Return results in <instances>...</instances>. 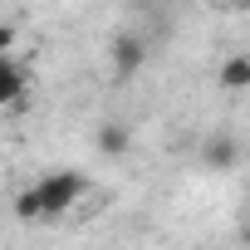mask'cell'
<instances>
[{
  "instance_id": "obj_1",
  "label": "cell",
  "mask_w": 250,
  "mask_h": 250,
  "mask_svg": "<svg viewBox=\"0 0 250 250\" xmlns=\"http://www.w3.org/2000/svg\"><path fill=\"white\" fill-rule=\"evenodd\" d=\"M83 191H88V177H83V172H74V167L49 172V177H40V182H35V196H40V206H44V221H54V216L74 211V206L83 201Z\"/></svg>"
},
{
  "instance_id": "obj_6",
  "label": "cell",
  "mask_w": 250,
  "mask_h": 250,
  "mask_svg": "<svg viewBox=\"0 0 250 250\" xmlns=\"http://www.w3.org/2000/svg\"><path fill=\"white\" fill-rule=\"evenodd\" d=\"M201 157H206V167H221V172H226V167H235V162H240V147H235V138H226V133H221V138H206Z\"/></svg>"
},
{
  "instance_id": "obj_5",
  "label": "cell",
  "mask_w": 250,
  "mask_h": 250,
  "mask_svg": "<svg viewBox=\"0 0 250 250\" xmlns=\"http://www.w3.org/2000/svg\"><path fill=\"white\" fill-rule=\"evenodd\" d=\"M216 83L226 93H245L250 88V54H226L221 69H216Z\"/></svg>"
},
{
  "instance_id": "obj_7",
  "label": "cell",
  "mask_w": 250,
  "mask_h": 250,
  "mask_svg": "<svg viewBox=\"0 0 250 250\" xmlns=\"http://www.w3.org/2000/svg\"><path fill=\"white\" fill-rule=\"evenodd\" d=\"M15 216H20V221H44V206H40V196H35V187L15 196Z\"/></svg>"
},
{
  "instance_id": "obj_4",
  "label": "cell",
  "mask_w": 250,
  "mask_h": 250,
  "mask_svg": "<svg viewBox=\"0 0 250 250\" xmlns=\"http://www.w3.org/2000/svg\"><path fill=\"white\" fill-rule=\"evenodd\" d=\"M128 143H133V138H128V123H118V118H103L98 133H93V147H98L103 157H113V162L128 157Z\"/></svg>"
},
{
  "instance_id": "obj_2",
  "label": "cell",
  "mask_w": 250,
  "mask_h": 250,
  "mask_svg": "<svg viewBox=\"0 0 250 250\" xmlns=\"http://www.w3.org/2000/svg\"><path fill=\"white\" fill-rule=\"evenodd\" d=\"M108 64H113V79H118V83H128V79L143 74V64H147V40L133 35V30L113 35V40H108Z\"/></svg>"
},
{
  "instance_id": "obj_9",
  "label": "cell",
  "mask_w": 250,
  "mask_h": 250,
  "mask_svg": "<svg viewBox=\"0 0 250 250\" xmlns=\"http://www.w3.org/2000/svg\"><path fill=\"white\" fill-rule=\"evenodd\" d=\"M245 235H250V226H245Z\"/></svg>"
},
{
  "instance_id": "obj_8",
  "label": "cell",
  "mask_w": 250,
  "mask_h": 250,
  "mask_svg": "<svg viewBox=\"0 0 250 250\" xmlns=\"http://www.w3.org/2000/svg\"><path fill=\"white\" fill-rule=\"evenodd\" d=\"M15 40H20V30H15V25H5V20H0V59H5V54L15 49Z\"/></svg>"
},
{
  "instance_id": "obj_3",
  "label": "cell",
  "mask_w": 250,
  "mask_h": 250,
  "mask_svg": "<svg viewBox=\"0 0 250 250\" xmlns=\"http://www.w3.org/2000/svg\"><path fill=\"white\" fill-rule=\"evenodd\" d=\"M25 88H30V69H25L15 54H5V59H0V108L20 103V98H25Z\"/></svg>"
}]
</instances>
